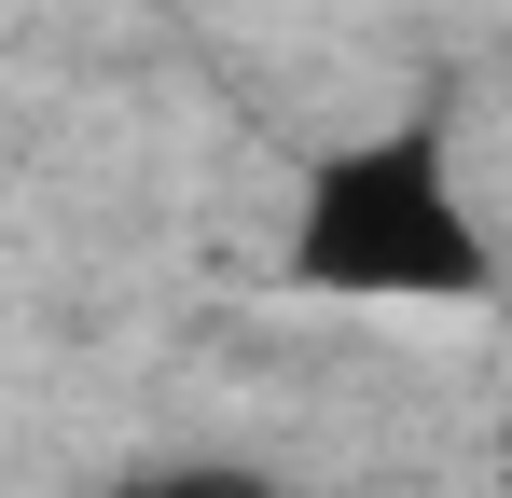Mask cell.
<instances>
[{"instance_id":"cell-1","label":"cell","mask_w":512,"mask_h":498,"mask_svg":"<svg viewBox=\"0 0 512 498\" xmlns=\"http://www.w3.org/2000/svg\"><path fill=\"white\" fill-rule=\"evenodd\" d=\"M291 277L333 291V305H485L499 249H485V208L457 194V153L429 125H374V139L305 166Z\"/></svg>"},{"instance_id":"cell-2","label":"cell","mask_w":512,"mask_h":498,"mask_svg":"<svg viewBox=\"0 0 512 498\" xmlns=\"http://www.w3.org/2000/svg\"><path fill=\"white\" fill-rule=\"evenodd\" d=\"M111 498H277V485L236 471V457H153V471H125Z\"/></svg>"}]
</instances>
